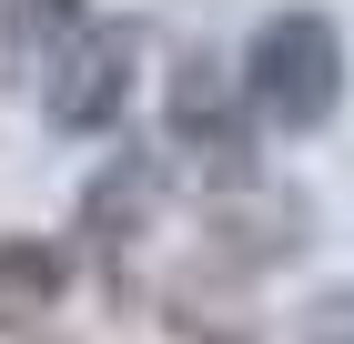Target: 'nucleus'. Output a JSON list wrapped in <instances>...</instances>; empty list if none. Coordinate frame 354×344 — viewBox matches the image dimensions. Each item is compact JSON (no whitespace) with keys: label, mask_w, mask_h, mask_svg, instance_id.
Masks as SVG:
<instances>
[{"label":"nucleus","mask_w":354,"mask_h":344,"mask_svg":"<svg viewBox=\"0 0 354 344\" xmlns=\"http://www.w3.org/2000/svg\"><path fill=\"white\" fill-rule=\"evenodd\" d=\"M243 102L273 132H324L344 102V30L324 10H273L243 41Z\"/></svg>","instance_id":"nucleus-1"},{"label":"nucleus","mask_w":354,"mask_h":344,"mask_svg":"<svg viewBox=\"0 0 354 344\" xmlns=\"http://www.w3.org/2000/svg\"><path fill=\"white\" fill-rule=\"evenodd\" d=\"M162 132H172V152H192L203 172L253 183V102H243V71H223L213 51H183V61H172Z\"/></svg>","instance_id":"nucleus-2"},{"label":"nucleus","mask_w":354,"mask_h":344,"mask_svg":"<svg viewBox=\"0 0 354 344\" xmlns=\"http://www.w3.org/2000/svg\"><path fill=\"white\" fill-rule=\"evenodd\" d=\"M132 71H142V21H91L82 51L61 61V81L41 91L51 132H111L122 102H132Z\"/></svg>","instance_id":"nucleus-3"},{"label":"nucleus","mask_w":354,"mask_h":344,"mask_svg":"<svg viewBox=\"0 0 354 344\" xmlns=\"http://www.w3.org/2000/svg\"><path fill=\"white\" fill-rule=\"evenodd\" d=\"M82 30H91V10L82 0H10L0 10V51H10V91H51L61 81V61L82 51Z\"/></svg>","instance_id":"nucleus-4"},{"label":"nucleus","mask_w":354,"mask_h":344,"mask_svg":"<svg viewBox=\"0 0 354 344\" xmlns=\"http://www.w3.org/2000/svg\"><path fill=\"white\" fill-rule=\"evenodd\" d=\"M152 212H162V172H152L142 152H122L102 183L82 192V233H91V253H111V264H122V253L142 243V223H152Z\"/></svg>","instance_id":"nucleus-5"},{"label":"nucleus","mask_w":354,"mask_h":344,"mask_svg":"<svg viewBox=\"0 0 354 344\" xmlns=\"http://www.w3.org/2000/svg\"><path fill=\"white\" fill-rule=\"evenodd\" d=\"M61 293H71V253H61V243H41V233H10V243H0V334L61 314Z\"/></svg>","instance_id":"nucleus-6"},{"label":"nucleus","mask_w":354,"mask_h":344,"mask_svg":"<svg viewBox=\"0 0 354 344\" xmlns=\"http://www.w3.org/2000/svg\"><path fill=\"white\" fill-rule=\"evenodd\" d=\"M304 344H354V284H334V293L304 304Z\"/></svg>","instance_id":"nucleus-7"}]
</instances>
